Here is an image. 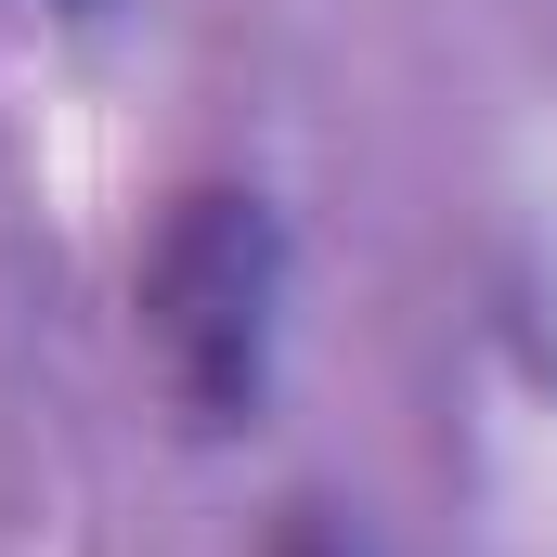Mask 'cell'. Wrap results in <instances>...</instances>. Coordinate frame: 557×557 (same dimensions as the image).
Masks as SVG:
<instances>
[{
  "instance_id": "cell-1",
  "label": "cell",
  "mask_w": 557,
  "mask_h": 557,
  "mask_svg": "<svg viewBox=\"0 0 557 557\" xmlns=\"http://www.w3.org/2000/svg\"><path fill=\"white\" fill-rule=\"evenodd\" d=\"M273 298H285V247L260 195H182L156 260H143V324L156 363L182 389L195 428H234L273 376Z\"/></svg>"
}]
</instances>
